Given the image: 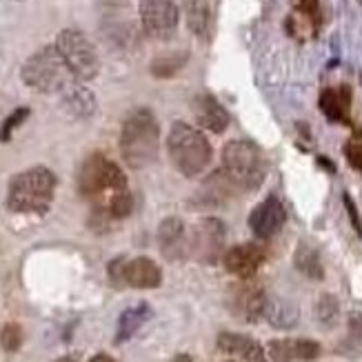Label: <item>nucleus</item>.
<instances>
[{"mask_svg": "<svg viewBox=\"0 0 362 362\" xmlns=\"http://www.w3.org/2000/svg\"><path fill=\"white\" fill-rule=\"evenodd\" d=\"M338 313H340V305H338V298L332 293H322L316 303V318L320 325L325 327H334L338 320Z\"/></svg>", "mask_w": 362, "mask_h": 362, "instance_id": "b1692460", "label": "nucleus"}, {"mask_svg": "<svg viewBox=\"0 0 362 362\" xmlns=\"http://www.w3.org/2000/svg\"><path fill=\"white\" fill-rule=\"evenodd\" d=\"M293 3L305 16H309L313 23H318V0H293Z\"/></svg>", "mask_w": 362, "mask_h": 362, "instance_id": "c756f323", "label": "nucleus"}, {"mask_svg": "<svg viewBox=\"0 0 362 362\" xmlns=\"http://www.w3.org/2000/svg\"><path fill=\"white\" fill-rule=\"evenodd\" d=\"M23 329L21 325H16V322H9L3 327V334H0V342H3V347L5 351H18L21 349V344H23Z\"/></svg>", "mask_w": 362, "mask_h": 362, "instance_id": "a878e982", "label": "nucleus"}, {"mask_svg": "<svg viewBox=\"0 0 362 362\" xmlns=\"http://www.w3.org/2000/svg\"><path fill=\"white\" fill-rule=\"evenodd\" d=\"M293 347H296V360H303V362H311L320 356V344L316 340H309V338H296L293 340Z\"/></svg>", "mask_w": 362, "mask_h": 362, "instance_id": "bb28decb", "label": "nucleus"}, {"mask_svg": "<svg viewBox=\"0 0 362 362\" xmlns=\"http://www.w3.org/2000/svg\"><path fill=\"white\" fill-rule=\"evenodd\" d=\"M344 204H347V211H349V216H351L354 229H356L358 233H362V227H360V218H358V211H356V207H354V202H351V198H349V196H344Z\"/></svg>", "mask_w": 362, "mask_h": 362, "instance_id": "7c9ffc66", "label": "nucleus"}, {"mask_svg": "<svg viewBox=\"0 0 362 362\" xmlns=\"http://www.w3.org/2000/svg\"><path fill=\"white\" fill-rule=\"evenodd\" d=\"M223 171L238 189H256L264 180L260 149L249 140H229L223 147Z\"/></svg>", "mask_w": 362, "mask_h": 362, "instance_id": "423d86ee", "label": "nucleus"}, {"mask_svg": "<svg viewBox=\"0 0 362 362\" xmlns=\"http://www.w3.org/2000/svg\"><path fill=\"white\" fill-rule=\"evenodd\" d=\"M189 54L187 52H174V54H167V56H160L151 62V74L156 78H171L174 74H178L185 62H187Z\"/></svg>", "mask_w": 362, "mask_h": 362, "instance_id": "5701e85b", "label": "nucleus"}, {"mask_svg": "<svg viewBox=\"0 0 362 362\" xmlns=\"http://www.w3.org/2000/svg\"><path fill=\"white\" fill-rule=\"evenodd\" d=\"M285 220H287V211L282 207V202L276 196H269L251 211L249 227L258 238L267 240V238H274V235L285 227Z\"/></svg>", "mask_w": 362, "mask_h": 362, "instance_id": "9d476101", "label": "nucleus"}, {"mask_svg": "<svg viewBox=\"0 0 362 362\" xmlns=\"http://www.w3.org/2000/svg\"><path fill=\"white\" fill-rule=\"evenodd\" d=\"M264 249L256 243H247V245H238L231 247L227 254L223 256L225 269L238 278H251L256 276V272L264 264Z\"/></svg>", "mask_w": 362, "mask_h": 362, "instance_id": "9b49d317", "label": "nucleus"}, {"mask_svg": "<svg viewBox=\"0 0 362 362\" xmlns=\"http://www.w3.org/2000/svg\"><path fill=\"white\" fill-rule=\"evenodd\" d=\"M320 109L322 114L334 120V122H349V105L351 96L347 87H338V89H325L320 93Z\"/></svg>", "mask_w": 362, "mask_h": 362, "instance_id": "dca6fc26", "label": "nucleus"}, {"mask_svg": "<svg viewBox=\"0 0 362 362\" xmlns=\"http://www.w3.org/2000/svg\"><path fill=\"white\" fill-rule=\"evenodd\" d=\"M174 362H192V356H187V354H180L174 358Z\"/></svg>", "mask_w": 362, "mask_h": 362, "instance_id": "473e14b6", "label": "nucleus"}, {"mask_svg": "<svg viewBox=\"0 0 362 362\" xmlns=\"http://www.w3.org/2000/svg\"><path fill=\"white\" fill-rule=\"evenodd\" d=\"M260 362H269V358H262V360H260Z\"/></svg>", "mask_w": 362, "mask_h": 362, "instance_id": "f704fd0d", "label": "nucleus"}, {"mask_svg": "<svg viewBox=\"0 0 362 362\" xmlns=\"http://www.w3.org/2000/svg\"><path fill=\"white\" fill-rule=\"evenodd\" d=\"M160 129L149 109H136L122 122L120 153L132 169H145L158 156Z\"/></svg>", "mask_w": 362, "mask_h": 362, "instance_id": "f03ea898", "label": "nucleus"}, {"mask_svg": "<svg viewBox=\"0 0 362 362\" xmlns=\"http://www.w3.org/2000/svg\"><path fill=\"white\" fill-rule=\"evenodd\" d=\"M344 156L351 163V167H356L362 174V134H354L347 145H344Z\"/></svg>", "mask_w": 362, "mask_h": 362, "instance_id": "cd10ccee", "label": "nucleus"}, {"mask_svg": "<svg viewBox=\"0 0 362 362\" xmlns=\"http://www.w3.org/2000/svg\"><path fill=\"white\" fill-rule=\"evenodd\" d=\"M54 362H78V360H76V356H62V358H58Z\"/></svg>", "mask_w": 362, "mask_h": 362, "instance_id": "72a5a7b5", "label": "nucleus"}, {"mask_svg": "<svg viewBox=\"0 0 362 362\" xmlns=\"http://www.w3.org/2000/svg\"><path fill=\"white\" fill-rule=\"evenodd\" d=\"M21 78L27 87L40 93H60L67 91L76 81L65 58L60 56L56 45L40 47L36 54H31L21 69Z\"/></svg>", "mask_w": 362, "mask_h": 362, "instance_id": "39448f33", "label": "nucleus"}, {"mask_svg": "<svg viewBox=\"0 0 362 362\" xmlns=\"http://www.w3.org/2000/svg\"><path fill=\"white\" fill-rule=\"evenodd\" d=\"M267 358H269V362H296L293 340H289V338L272 340L267 344Z\"/></svg>", "mask_w": 362, "mask_h": 362, "instance_id": "393cba45", "label": "nucleus"}, {"mask_svg": "<svg viewBox=\"0 0 362 362\" xmlns=\"http://www.w3.org/2000/svg\"><path fill=\"white\" fill-rule=\"evenodd\" d=\"M293 264L296 269L305 274L307 278L311 280H322L325 276V269H322V260H320V254L316 247H311L309 243H300L293 254Z\"/></svg>", "mask_w": 362, "mask_h": 362, "instance_id": "412c9836", "label": "nucleus"}, {"mask_svg": "<svg viewBox=\"0 0 362 362\" xmlns=\"http://www.w3.org/2000/svg\"><path fill=\"white\" fill-rule=\"evenodd\" d=\"M187 29L198 38H207L211 29V7L209 0H189L187 3Z\"/></svg>", "mask_w": 362, "mask_h": 362, "instance_id": "a211bd4d", "label": "nucleus"}, {"mask_svg": "<svg viewBox=\"0 0 362 362\" xmlns=\"http://www.w3.org/2000/svg\"><path fill=\"white\" fill-rule=\"evenodd\" d=\"M65 109L74 118H89L96 112V96L85 87H69L65 96Z\"/></svg>", "mask_w": 362, "mask_h": 362, "instance_id": "4be33fe9", "label": "nucleus"}, {"mask_svg": "<svg viewBox=\"0 0 362 362\" xmlns=\"http://www.w3.org/2000/svg\"><path fill=\"white\" fill-rule=\"evenodd\" d=\"M109 280L116 287H134V289H156L163 282V272L147 256L138 258H114L109 262Z\"/></svg>", "mask_w": 362, "mask_h": 362, "instance_id": "6e6552de", "label": "nucleus"}, {"mask_svg": "<svg viewBox=\"0 0 362 362\" xmlns=\"http://www.w3.org/2000/svg\"><path fill=\"white\" fill-rule=\"evenodd\" d=\"M267 303H269V298L262 289L247 287L238 296V311L247 322H258L260 318H264Z\"/></svg>", "mask_w": 362, "mask_h": 362, "instance_id": "6ab92c4d", "label": "nucleus"}, {"mask_svg": "<svg viewBox=\"0 0 362 362\" xmlns=\"http://www.w3.org/2000/svg\"><path fill=\"white\" fill-rule=\"evenodd\" d=\"M78 192L105 220H122L134 211L127 176L100 151L89 153L78 169Z\"/></svg>", "mask_w": 362, "mask_h": 362, "instance_id": "f257e3e1", "label": "nucleus"}, {"mask_svg": "<svg viewBox=\"0 0 362 362\" xmlns=\"http://www.w3.org/2000/svg\"><path fill=\"white\" fill-rule=\"evenodd\" d=\"M56 194V176L47 167H31L9 180L7 207L16 214H47Z\"/></svg>", "mask_w": 362, "mask_h": 362, "instance_id": "7ed1b4c3", "label": "nucleus"}, {"mask_svg": "<svg viewBox=\"0 0 362 362\" xmlns=\"http://www.w3.org/2000/svg\"><path fill=\"white\" fill-rule=\"evenodd\" d=\"M264 318L269 320L272 327L276 329H293L298 325V307L289 300H282V298H276V300L267 303V311H264Z\"/></svg>", "mask_w": 362, "mask_h": 362, "instance_id": "aec40b11", "label": "nucleus"}, {"mask_svg": "<svg viewBox=\"0 0 362 362\" xmlns=\"http://www.w3.org/2000/svg\"><path fill=\"white\" fill-rule=\"evenodd\" d=\"M158 247L163 256L169 260H178L189 251L187 229L180 218H165L158 227Z\"/></svg>", "mask_w": 362, "mask_h": 362, "instance_id": "f8f14e48", "label": "nucleus"}, {"mask_svg": "<svg viewBox=\"0 0 362 362\" xmlns=\"http://www.w3.org/2000/svg\"><path fill=\"white\" fill-rule=\"evenodd\" d=\"M151 318V307L147 303H140L136 307H129L120 313L118 318V327H116V342H124L129 340L140 327H143L147 320Z\"/></svg>", "mask_w": 362, "mask_h": 362, "instance_id": "f3484780", "label": "nucleus"}, {"mask_svg": "<svg viewBox=\"0 0 362 362\" xmlns=\"http://www.w3.org/2000/svg\"><path fill=\"white\" fill-rule=\"evenodd\" d=\"M89 362H118V360H114V358H109L107 354H98V356H93Z\"/></svg>", "mask_w": 362, "mask_h": 362, "instance_id": "2f4dec72", "label": "nucleus"}, {"mask_svg": "<svg viewBox=\"0 0 362 362\" xmlns=\"http://www.w3.org/2000/svg\"><path fill=\"white\" fill-rule=\"evenodd\" d=\"M223 243H225V227L220 220L207 218L196 227V251L204 262H214L220 254H223Z\"/></svg>", "mask_w": 362, "mask_h": 362, "instance_id": "ddd939ff", "label": "nucleus"}, {"mask_svg": "<svg viewBox=\"0 0 362 362\" xmlns=\"http://www.w3.org/2000/svg\"><path fill=\"white\" fill-rule=\"evenodd\" d=\"M29 116V109L27 107H21V109H16V112L3 122V127H0V140H9L13 129L18 127V124H23Z\"/></svg>", "mask_w": 362, "mask_h": 362, "instance_id": "c85d7f7f", "label": "nucleus"}, {"mask_svg": "<svg viewBox=\"0 0 362 362\" xmlns=\"http://www.w3.org/2000/svg\"><path fill=\"white\" fill-rule=\"evenodd\" d=\"M140 23L145 34L156 40H167L176 34L180 9L176 0H140Z\"/></svg>", "mask_w": 362, "mask_h": 362, "instance_id": "1a4fd4ad", "label": "nucleus"}, {"mask_svg": "<svg viewBox=\"0 0 362 362\" xmlns=\"http://www.w3.org/2000/svg\"><path fill=\"white\" fill-rule=\"evenodd\" d=\"M167 151L174 167L185 178L200 176L211 163V143L200 129L187 122H174L167 136Z\"/></svg>", "mask_w": 362, "mask_h": 362, "instance_id": "20e7f679", "label": "nucleus"}, {"mask_svg": "<svg viewBox=\"0 0 362 362\" xmlns=\"http://www.w3.org/2000/svg\"><path fill=\"white\" fill-rule=\"evenodd\" d=\"M218 349L223 354L240 356L245 362H260L262 358H267L260 342H256L254 338H249V336L229 334V332L218 336Z\"/></svg>", "mask_w": 362, "mask_h": 362, "instance_id": "2eb2a0df", "label": "nucleus"}, {"mask_svg": "<svg viewBox=\"0 0 362 362\" xmlns=\"http://www.w3.org/2000/svg\"><path fill=\"white\" fill-rule=\"evenodd\" d=\"M194 116L196 122L202 129L214 132V134H223L229 127V114L227 109L220 105L214 96H198L194 100Z\"/></svg>", "mask_w": 362, "mask_h": 362, "instance_id": "4468645a", "label": "nucleus"}, {"mask_svg": "<svg viewBox=\"0 0 362 362\" xmlns=\"http://www.w3.org/2000/svg\"><path fill=\"white\" fill-rule=\"evenodd\" d=\"M56 49L65 58L67 67L71 69L74 78L81 83L93 81L100 71V60L96 54V47L83 34L81 29H62L56 36Z\"/></svg>", "mask_w": 362, "mask_h": 362, "instance_id": "0eeeda50", "label": "nucleus"}]
</instances>
